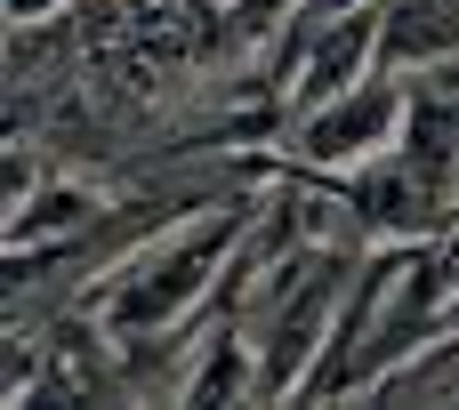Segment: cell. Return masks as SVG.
<instances>
[{"label": "cell", "instance_id": "6da1fadb", "mask_svg": "<svg viewBox=\"0 0 459 410\" xmlns=\"http://www.w3.org/2000/svg\"><path fill=\"white\" fill-rule=\"evenodd\" d=\"M459 258H428V250H395L371 258L331 322V354L307 371V395H355V387H387L411 354L436 346V314H444V274Z\"/></svg>", "mask_w": 459, "mask_h": 410}, {"label": "cell", "instance_id": "7a4b0ae2", "mask_svg": "<svg viewBox=\"0 0 459 410\" xmlns=\"http://www.w3.org/2000/svg\"><path fill=\"white\" fill-rule=\"evenodd\" d=\"M347 201L395 242L452 234V218H459V97H411L403 137L379 161L355 169Z\"/></svg>", "mask_w": 459, "mask_h": 410}, {"label": "cell", "instance_id": "3957f363", "mask_svg": "<svg viewBox=\"0 0 459 410\" xmlns=\"http://www.w3.org/2000/svg\"><path fill=\"white\" fill-rule=\"evenodd\" d=\"M234 242H242V209H210V218H194V226H169V234H161L153 250H137V258L121 266V282L105 290V330H121V338L169 330V322L226 274Z\"/></svg>", "mask_w": 459, "mask_h": 410}, {"label": "cell", "instance_id": "277c9868", "mask_svg": "<svg viewBox=\"0 0 459 410\" xmlns=\"http://www.w3.org/2000/svg\"><path fill=\"white\" fill-rule=\"evenodd\" d=\"M403 121H411V97H403V81H387V73H363L355 89H339V97H315V105H290V161H307V169H363V161H379L395 137H403Z\"/></svg>", "mask_w": 459, "mask_h": 410}, {"label": "cell", "instance_id": "5b68a950", "mask_svg": "<svg viewBox=\"0 0 459 410\" xmlns=\"http://www.w3.org/2000/svg\"><path fill=\"white\" fill-rule=\"evenodd\" d=\"M274 290L282 298L258 314V387L290 395V387H307L315 346H331V322H339V306H347L355 282L339 274V258H315V266H282Z\"/></svg>", "mask_w": 459, "mask_h": 410}, {"label": "cell", "instance_id": "8992f818", "mask_svg": "<svg viewBox=\"0 0 459 410\" xmlns=\"http://www.w3.org/2000/svg\"><path fill=\"white\" fill-rule=\"evenodd\" d=\"M379 56V16H331L315 32H299V64H290V105H315V97H339L371 73Z\"/></svg>", "mask_w": 459, "mask_h": 410}, {"label": "cell", "instance_id": "52a82bcc", "mask_svg": "<svg viewBox=\"0 0 459 410\" xmlns=\"http://www.w3.org/2000/svg\"><path fill=\"white\" fill-rule=\"evenodd\" d=\"M452 40H459V0H395V16H379L387 56H444Z\"/></svg>", "mask_w": 459, "mask_h": 410}, {"label": "cell", "instance_id": "ba28073f", "mask_svg": "<svg viewBox=\"0 0 459 410\" xmlns=\"http://www.w3.org/2000/svg\"><path fill=\"white\" fill-rule=\"evenodd\" d=\"M355 8H371V0H299V32H315L331 16H355Z\"/></svg>", "mask_w": 459, "mask_h": 410}, {"label": "cell", "instance_id": "9c48e42d", "mask_svg": "<svg viewBox=\"0 0 459 410\" xmlns=\"http://www.w3.org/2000/svg\"><path fill=\"white\" fill-rule=\"evenodd\" d=\"M56 8H65V0H8V16H16V24H40V16H56Z\"/></svg>", "mask_w": 459, "mask_h": 410}, {"label": "cell", "instance_id": "30bf717a", "mask_svg": "<svg viewBox=\"0 0 459 410\" xmlns=\"http://www.w3.org/2000/svg\"><path fill=\"white\" fill-rule=\"evenodd\" d=\"M274 8H282V0H234V16H250V24H266ZM290 8H299V0H290Z\"/></svg>", "mask_w": 459, "mask_h": 410}, {"label": "cell", "instance_id": "8fae6325", "mask_svg": "<svg viewBox=\"0 0 459 410\" xmlns=\"http://www.w3.org/2000/svg\"><path fill=\"white\" fill-rule=\"evenodd\" d=\"M444 250H452V258H459V218H452V234H444Z\"/></svg>", "mask_w": 459, "mask_h": 410}]
</instances>
